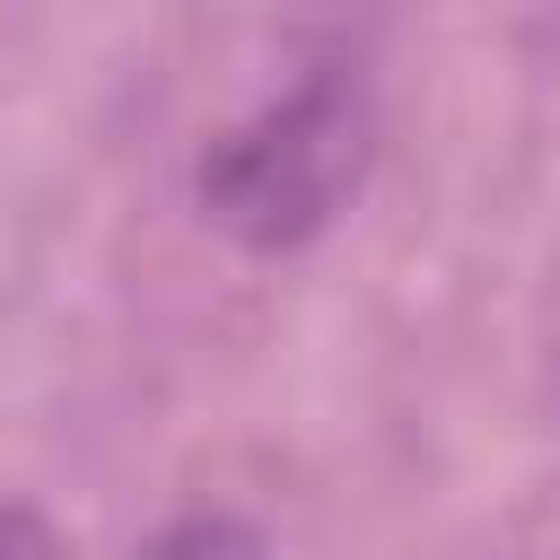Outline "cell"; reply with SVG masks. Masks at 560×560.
<instances>
[{"instance_id":"cell-1","label":"cell","mask_w":560,"mask_h":560,"mask_svg":"<svg viewBox=\"0 0 560 560\" xmlns=\"http://www.w3.org/2000/svg\"><path fill=\"white\" fill-rule=\"evenodd\" d=\"M368 166H376L368 70L359 61H315L271 105L210 131V149L192 158V201L245 254H298L341 219V201L368 184Z\"/></svg>"},{"instance_id":"cell-2","label":"cell","mask_w":560,"mask_h":560,"mask_svg":"<svg viewBox=\"0 0 560 560\" xmlns=\"http://www.w3.org/2000/svg\"><path fill=\"white\" fill-rule=\"evenodd\" d=\"M131 560H271V542H262L245 516H228V508H192V516L158 525Z\"/></svg>"}]
</instances>
